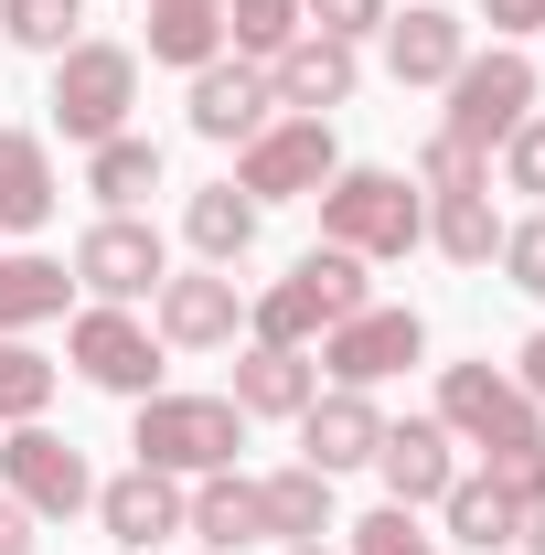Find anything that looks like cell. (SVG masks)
Here are the masks:
<instances>
[{
	"mask_svg": "<svg viewBox=\"0 0 545 555\" xmlns=\"http://www.w3.org/2000/svg\"><path fill=\"white\" fill-rule=\"evenodd\" d=\"M321 246H342V257H364V268H385V257H407V246H428V193H417L407 171H332L321 193Z\"/></svg>",
	"mask_w": 545,
	"mask_h": 555,
	"instance_id": "1",
	"label": "cell"
},
{
	"mask_svg": "<svg viewBox=\"0 0 545 555\" xmlns=\"http://www.w3.org/2000/svg\"><path fill=\"white\" fill-rule=\"evenodd\" d=\"M375 288H364V257H342V246H310L289 278H268L257 299H246V343H278V352H310L332 321H353Z\"/></svg>",
	"mask_w": 545,
	"mask_h": 555,
	"instance_id": "2",
	"label": "cell"
},
{
	"mask_svg": "<svg viewBox=\"0 0 545 555\" xmlns=\"http://www.w3.org/2000/svg\"><path fill=\"white\" fill-rule=\"evenodd\" d=\"M439 96H449V107H439V129L460 139V150H481V160H492L503 139H514L524 118H535L545 65L524 54V43H492V54H460V75H449Z\"/></svg>",
	"mask_w": 545,
	"mask_h": 555,
	"instance_id": "3",
	"label": "cell"
},
{
	"mask_svg": "<svg viewBox=\"0 0 545 555\" xmlns=\"http://www.w3.org/2000/svg\"><path fill=\"white\" fill-rule=\"evenodd\" d=\"M139 470H172V481H204V470H236V449H246V416L236 396H139V427H129Z\"/></svg>",
	"mask_w": 545,
	"mask_h": 555,
	"instance_id": "4",
	"label": "cell"
},
{
	"mask_svg": "<svg viewBox=\"0 0 545 555\" xmlns=\"http://www.w3.org/2000/svg\"><path fill=\"white\" fill-rule=\"evenodd\" d=\"M43 107H54V129L86 139V150L118 139V129H129V107H139V54H129V43H65Z\"/></svg>",
	"mask_w": 545,
	"mask_h": 555,
	"instance_id": "5",
	"label": "cell"
},
{
	"mask_svg": "<svg viewBox=\"0 0 545 555\" xmlns=\"http://www.w3.org/2000/svg\"><path fill=\"white\" fill-rule=\"evenodd\" d=\"M439 427L460 438V449H524V438H545V406L503 374V363H439Z\"/></svg>",
	"mask_w": 545,
	"mask_h": 555,
	"instance_id": "6",
	"label": "cell"
},
{
	"mask_svg": "<svg viewBox=\"0 0 545 555\" xmlns=\"http://www.w3.org/2000/svg\"><path fill=\"white\" fill-rule=\"evenodd\" d=\"M0 491H11L33 524H75V513H97V470H86V449L54 438L43 416L0 438Z\"/></svg>",
	"mask_w": 545,
	"mask_h": 555,
	"instance_id": "7",
	"label": "cell"
},
{
	"mask_svg": "<svg viewBox=\"0 0 545 555\" xmlns=\"http://www.w3.org/2000/svg\"><path fill=\"white\" fill-rule=\"evenodd\" d=\"M342 171V139H332V118H268V129L236 150V193L268 214V204H300V193H321Z\"/></svg>",
	"mask_w": 545,
	"mask_h": 555,
	"instance_id": "8",
	"label": "cell"
},
{
	"mask_svg": "<svg viewBox=\"0 0 545 555\" xmlns=\"http://www.w3.org/2000/svg\"><path fill=\"white\" fill-rule=\"evenodd\" d=\"M75 288L86 299H107V310H129V299H150L161 278H172V246H161V224H139V214H97L86 235H75Z\"/></svg>",
	"mask_w": 545,
	"mask_h": 555,
	"instance_id": "9",
	"label": "cell"
},
{
	"mask_svg": "<svg viewBox=\"0 0 545 555\" xmlns=\"http://www.w3.org/2000/svg\"><path fill=\"white\" fill-rule=\"evenodd\" d=\"M65 363L97 385V396H129V406H139V396H161V332H150L139 310H107V299H97V310H75Z\"/></svg>",
	"mask_w": 545,
	"mask_h": 555,
	"instance_id": "10",
	"label": "cell"
},
{
	"mask_svg": "<svg viewBox=\"0 0 545 555\" xmlns=\"http://www.w3.org/2000/svg\"><path fill=\"white\" fill-rule=\"evenodd\" d=\"M407 363H428V321L417 310H385V299H364L353 321L321 332V374L353 385V396H375V385H396Z\"/></svg>",
	"mask_w": 545,
	"mask_h": 555,
	"instance_id": "11",
	"label": "cell"
},
{
	"mask_svg": "<svg viewBox=\"0 0 545 555\" xmlns=\"http://www.w3.org/2000/svg\"><path fill=\"white\" fill-rule=\"evenodd\" d=\"M150 332H161V352H225L236 332H246V288H236V268H182L150 288Z\"/></svg>",
	"mask_w": 545,
	"mask_h": 555,
	"instance_id": "12",
	"label": "cell"
},
{
	"mask_svg": "<svg viewBox=\"0 0 545 555\" xmlns=\"http://www.w3.org/2000/svg\"><path fill=\"white\" fill-rule=\"evenodd\" d=\"M364 470L385 481V502L428 513V502H449V481H460V438H449L439 416H385V438H375Z\"/></svg>",
	"mask_w": 545,
	"mask_h": 555,
	"instance_id": "13",
	"label": "cell"
},
{
	"mask_svg": "<svg viewBox=\"0 0 545 555\" xmlns=\"http://www.w3.org/2000/svg\"><path fill=\"white\" fill-rule=\"evenodd\" d=\"M182 118H193V139H214V150H246V139L278 118L268 65H246V54H214V65H193V96H182Z\"/></svg>",
	"mask_w": 545,
	"mask_h": 555,
	"instance_id": "14",
	"label": "cell"
},
{
	"mask_svg": "<svg viewBox=\"0 0 545 555\" xmlns=\"http://www.w3.org/2000/svg\"><path fill=\"white\" fill-rule=\"evenodd\" d=\"M353 86H364V54L332 43V33H300V43L268 54V96L289 118H332V107H353Z\"/></svg>",
	"mask_w": 545,
	"mask_h": 555,
	"instance_id": "15",
	"label": "cell"
},
{
	"mask_svg": "<svg viewBox=\"0 0 545 555\" xmlns=\"http://www.w3.org/2000/svg\"><path fill=\"white\" fill-rule=\"evenodd\" d=\"M289 427H300V460H310L321 481H342V470H364V460H375L385 406H375V396H353V385H332V396H310Z\"/></svg>",
	"mask_w": 545,
	"mask_h": 555,
	"instance_id": "16",
	"label": "cell"
},
{
	"mask_svg": "<svg viewBox=\"0 0 545 555\" xmlns=\"http://www.w3.org/2000/svg\"><path fill=\"white\" fill-rule=\"evenodd\" d=\"M182 513H193V491L172 481V470H118V481H97V524H107V545L150 555L161 534H182Z\"/></svg>",
	"mask_w": 545,
	"mask_h": 555,
	"instance_id": "17",
	"label": "cell"
},
{
	"mask_svg": "<svg viewBox=\"0 0 545 555\" xmlns=\"http://www.w3.org/2000/svg\"><path fill=\"white\" fill-rule=\"evenodd\" d=\"M460 54H471V22H460V11H439V0L385 11V75H396V86H449Z\"/></svg>",
	"mask_w": 545,
	"mask_h": 555,
	"instance_id": "18",
	"label": "cell"
},
{
	"mask_svg": "<svg viewBox=\"0 0 545 555\" xmlns=\"http://www.w3.org/2000/svg\"><path fill=\"white\" fill-rule=\"evenodd\" d=\"M65 204V182H54V150L43 129H0V235H33V224H54Z\"/></svg>",
	"mask_w": 545,
	"mask_h": 555,
	"instance_id": "19",
	"label": "cell"
},
{
	"mask_svg": "<svg viewBox=\"0 0 545 555\" xmlns=\"http://www.w3.org/2000/svg\"><path fill=\"white\" fill-rule=\"evenodd\" d=\"M225 396H236V416H300L321 396V363H310V352H278V343H246Z\"/></svg>",
	"mask_w": 545,
	"mask_h": 555,
	"instance_id": "20",
	"label": "cell"
},
{
	"mask_svg": "<svg viewBox=\"0 0 545 555\" xmlns=\"http://www.w3.org/2000/svg\"><path fill=\"white\" fill-rule=\"evenodd\" d=\"M182 534H204V555H246L257 534H268V502H257V481L204 470V481H193V513H182Z\"/></svg>",
	"mask_w": 545,
	"mask_h": 555,
	"instance_id": "21",
	"label": "cell"
},
{
	"mask_svg": "<svg viewBox=\"0 0 545 555\" xmlns=\"http://www.w3.org/2000/svg\"><path fill=\"white\" fill-rule=\"evenodd\" d=\"M65 299H75V268H65V257H33V246H11V257H0V332L65 321Z\"/></svg>",
	"mask_w": 545,
	"mask_h": 555,
	"instance_id": "22",
	"label": "cell"
},
{
	"mask_svg": "<svg viewBox=\"0 0 545 555\" xmlns=\"http://www.w3.org/2000/svg\"><path fill=\"white\" fill-rule=\"evenodd\" d=\"M86 193H97L107 214H139L150 193H161V139H139V129L97 139V150H86Z\"/></svg>",
	"mask_w": 545,
	"mask_h": 555,
	"instance_id": "23",
	"label": "cell"
},
{
	"mask_svg": "<svg viewBox=\"0 0 545 555\" xmlns=\"http://www.w3.org/2000/svg\"><path fill=\"white\" fill-rule=\"evenodd\" d=\"M428 246L449 268H492L503 257V214H492V182L481 193H428Z\"/></svg>",
	"mask_w": 545,
	"mask_h": 555,
	"instance_id": "24",
	"label": "cell"
},
{
	"mask_svg": "<svg viewBox=\"0 0 545 555\" xmlns=\"http://www.w3.org/2000/svg\"><path fill=\"white\" fill-rule=\"evenodd\" d=\"M182 235H193L204 268H246V246H257V204H246L236 182H204V193L182 204Z\"/></svg>",
	"mask_w": 545,
	"mask_h": 555,
	"instance_id": "25",
	"label": "cell"
},
{
	"mask_svg": "<svg viewBox=\"0 0 545 555\" xmlns=\"http://www.w3.org/2000/svg\"><path fill=\"white\" fill-rule=\"evenodd\" d=\"M439 524H449V545H471V555H503L514 534H524V513L492 491V470H460L449 502H439Z\"/></svg>",
	"mask_w": 545,
	"mask_h": 555,
	"instance_id": "26",
	"label": "cell"
},
{
	"mask_svg": "<svg viewBox=\"0 0 545 555\" xmlns=\"http://www.w3.org/2000/svg\"><path fill=\"white\" fill-rule=\"evenodd\" d=\"M225 54V0H150V65H214Z\"/></svg>",
	"mask_w": 545,
	"mask_h": 555,
	"instance_id": "27",
	"label": "cell"
},
{
	"mask_svg": "<svg viewBox=\"0 0 545 555\" xmlns=\"http://www.w3.org/2000/svg\"><path fill=\"white\" fill-rule=\"evenodd\" d=\"M257 502H268V534H289V545H321V534H332V481H321L310 460L268 470V481H257Z\"/></svg>",
	"mask_w": 545,
	"mask_h": 555,
	"instance_id": "28",
	"label": "cell"
},
{
	"mask_svg": "<svg viewBox=\"0 0 545 555\" xmlns=\"http://www.w3.org/2000/svg\"><path fill=\"white\" fill-rule=\"evenodd\" d=\"M54 374L65 363H43L22 332H0V427H33V416L54 406Z\"/></svg>",
	"mask_w": 545,
	"mask_h": 555,
	"instance_id": "29",
	"label": "cell"
},
{
	"mask_svg": "<svg viewBox=\"0 0 545 555\" xmlns=\"http://www.w3.org/2000/svg\"><path fill=\"white\" fill-rule=\"evenodd\" d=\"M75 22H86V0H0V33H11L22 54H43V65H54L65 43H86Z\"/></svg>",
	"mask_w": 545,
	"mask_h": 555,
	"instance_id": "30",
	"label": "cell"
},
{
	"mask_svg": "<svg viewBox=\"0 0 545 555\" xmlns=\"http://www.w3.org/2000/svg\"><path fill=\"white\" fill-rule=\"evenodd\" d=\"M310 22H300V0H225V43L246 54V65H268L278 43H300Z\"/></svg>",
	"mask_w": 545,
	"mask_h": 555,
	"instance_id": "31",
	"label": "cell"
},
{
	"mask_svg": "<svg viewBox=\"0 0 545 555\" xmlns=\"http://www.w3.org/2000/svg\"><path fill=\"white\" fill-rule=\"evenodd\" d=\"M342 555H439V534L417 524L407 502H385V513H364V524H353V545H342Z\"/></svg>",
	"mask_w": 545,
	"mask_h": 555,
	"instance_id": "32",
	"label": "cell"
},
{
	"mask_svg": "<svg viewBox=\"0 0 545 555\" xmlns=\"http://www.w3.org/2000/svg\"><path fill=\"white\" fill-rule=\"evenodd\" d=\"M481 182H492V160H481V150H460L449 129L417 150V193H481Z\"/></svg>",
	"mask_w": 545,
	"mask_h": 555,
	"instance_id": "33",
	"label": "cell"
},
{
	"mask_svg": "<svg viewBox=\"0 0 545 555\" xmlns=\"http://www.w3.org/2000/svg\"><path fill=\"white\" fill-rule=\"evenodd\" d=\"M481 470H492V491H503L514 513H545V438H524V449H492Z\"/></svg>",
	"mask_w": 545,
	"mask_h": 555,
	"instance_id": "34",
	"label": "cell"
},
{
	"mask_svg": "<svg viewBox=\"0 0 545 555\" xmlns=\"http://www.w3.org/2000/svg\"><path fill=\"white\" fill-rule=\"evenodd\" d=\"M503 278H514L524 299H545V204L524 214V224H503Z\"/></svg>",
	"mask_w": 545,
	"mask_h": 555,
	"instance_id": "35",
	"label": "cell"
},
{
	"mask_svg": "<svg viewBox=\"0 0 545 555\" xmlns=\"http://www.w3.org/2000/svg\"><path fill=\"white\" fill-rule=\"evenodd\" d=\"M385 11H396V0H300V22H310V33H332V43L385 33Z\"/></svg>",
	"mask_w": 545,
	"mask_h": 555,
	"instance_id": "36",
	"label": "cell"
},
{
	"mask_svg": "<svg viewBox=\"0 0 545 555\" xmlns=\"http://www.w3.org/2000/svg\"><path fill=\"white\" fill-rule=\"evenodd\" d=\"M492 160H503V193H545V107H535L514 139H503Z\"/></svg>",
	"mask_w": 545,
	"mask_h": 555,
	"instance_id": "37",
	"label": "cell"
},
{
	"mask_svg": "<svg viewBox=\"0 0 545 555\" xmlns=\"http://www.w3.org/2000/svg\"><path fill=\"white\" fill-rule=\"evenodd\" d=\"M481 22H492V43H524L545 33V0H481Z\"/></svg>",
	"mask_w": 545,
	"mask_h": 555,
	"instance_id": "38",
	"label": "cell"
},
{
	"mask_svg": "<svg viewBox=\"0 0 545 555\" xmlns=\"http://www.w3.org/2000/svg\"><path fill=\"white\" fill-rule=\"evenodd\" d=\"M33 534H43V524H33V513H22V502L0 491V555H33Z\"/></svg>",
	"mask_w": 545,
	"mask_h": 555,
	"instance_id": "39",
	"label": "cell"
},
{
	"mask_svg": "<svg viewBox=\"0 0 545 555\" xmlns=\"http://www.w3.org/2000/svg\"><path fill=\"white\" fill-rule=\"evenodd\" d=\"M514 385H524V396L545 406V332H524V352H514Z\"/></svg>",
	"mask_w": 545,
	"mask_h": 555,
	"instance_id": "40",
	"label": "cell"
},
{
	"mask_svg": "<svg viewBox=\"0 0 545 555\" xmlns=\"http://www.w3.org/2000/svg\"><path fill=\"white\" fill-rule=\"evenodd\" d=\"M514 545H524V555H545V513H524V534H514Z\"/></svg>",
	"mask_w": 545,
	"mask_h": 555,
	"instance_id": "41",
	"label": "cell"
},
{
	"mask_svg": "<svg viewBox=\"0 0 545 555\" xmlns=\"http://www.w3.org/2000/svg\"><path fill=\"white\" fill-rule=\"evenodd\" d=\"M289 555H332V545H289Z\"/></svg>",
	"mask_w": 545,
	"mask_h": 555,
	"instance_id": "42",
	"label": "cell"
}]
</instances>
